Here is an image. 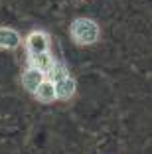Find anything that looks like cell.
I'll return each mask as SVG.
<instances>
[{
  "label": "cell",
  "instance_id": "3",
  "mask_svg": "<svg viewBox=\"0 0 152 154\" xmlns=\"http://www.w3.org/2000/svg\"><path fill=\"white\" fill-rule=\"evenodd\" d=\"M54 85H55V93H57V99H71L73 93H75V79H73L69 73H65V75L57 77V79H54Z\"/></svg>",
  "mask_w": 152,
  "mask_h": 154
},
{
  "label": "cell",
  "instance_id": "7",
  "mask_svg": "<svg viewBox=\"0 0 152 154\" xmlns=\"http://www.w3.org/2000/svg\"><path fill=\"white\" fill-rule=\"evenodd\" d=\"M36 95L38 101H42V103H51L54 99H57V93H55V85L51 81H44L40 87H38V91L34 93Z\"/></svg>",
  "mask_w": 152,
  "mask_h": 154
},
{
  "label": "cell",
  "instance_id": "2",
  "mask_svg": "<svg viewBox=\"0 0 152 154\" xmlns=\"http://www.w3.org/2000/svg\"><path fill=\"white\" fill-rule=\"evenodd\" d=\"M48 36L45 32L42 30H36V32H32L26 40V48L30 51V55H38V54H45L48 51Z\"/></svg>",
  "mask_w": 152,
  "mask_h": 154
},
{
  "label": "cell",
  "instance_id": "1",
  "mask_svg": "<svg viewBox=\"0 0 152 154\" xmlns=\"http://www.w3.org/2000/svg\"><path fill=\"white\" fill-rule=\"evenodd\" d=\"M99 26L89 18H77L71 22V38L79 45H91L99 40Z\"/></svg>",
  "mask_w": 152,
  "mask_h": 154
},
{
  "label": "cell",
  "instance_id": "4",
  "mask_svg": "<svg viewBox=\"0 0 152 154\" xmlns=\"http://www.w3.org/2000/svg\"><path fill=\"white\" fill-rule=\"evenodd\" d=\"M44 81H45V73L40 71V69H36V67L26 69V71H24V75H22V85L26 87L30 93H36L38 87H40Z\"/></svg>",
  "mask_w": 152,
  "mask_h": 154
},
{
  "label": "cell",
  "instance_id": "6",
  "mask_svg": "<svg viewBox=\"0 0 152 154\" xmlns=\"http://www.w3.org/2000/svg\"><path fill=\"white\" fill-rule=\"evenodd\" d=\"M30 63H32V67L40 69V71H44V73L51 71V69L55 67L54 57H51L48 51H45V54H38V55H30Z\"/></svg>",
  "mask_w": 152,
  "mask_h": 154
},
{
  "label": "cell",
  "instance_id": "5",
  "mask_svg": "<svg viewBox=\"0 0 152 154\" xmlns=\"http://www.w3.org/2000/svg\"><path fill=\"white\" fill-rule=\"evenodd\" d=\"M20 45V34L12 28H0V48L14 50Z\"/></svg>",
  "mask_w": 152,
  "mask_h": 154
}]
</instances>
